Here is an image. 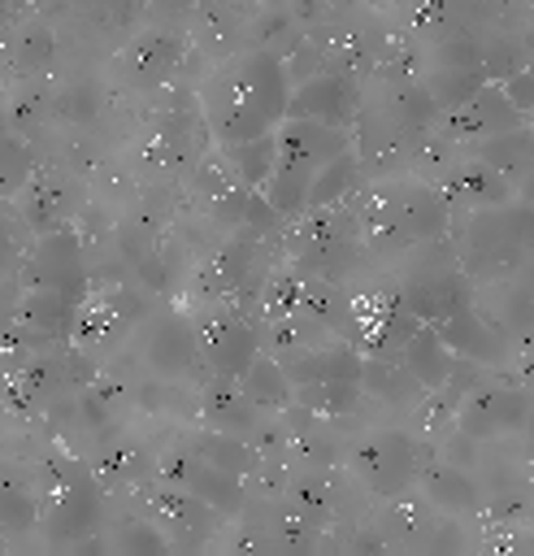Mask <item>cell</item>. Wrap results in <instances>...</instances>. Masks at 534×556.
I'll return each instance as SVG.
<instances>
[{
  "label": "cell",
  "instance_id": "1",
  "mask_svg": "<svg viewBox=\"0 0 534 556\" xmlns=\"http://www.w3.org/2000/svg\"><path fill=\"white\" fill-rule=\"evenodd\" d=\"M287 96H291V78L282 70V56H274L269 48H247L230 56L200 87V113L208 139L226 148L274 130L287 117Z\"/></svg>",
  "mask_w": 534,
  "mask_h": 556
},
{
  "label": "cell",
  "instance_id": "2",
  "mask_svg": "<svg viewBox=\"0 0 534 556\" xmlns=\"http://www.w3.org/2000/svg\"><path fill=\"white\" fill-rule=\"evenodd\" d=\"M39 491V526L52 547H74L100 521V478L87 460L52 452L35 478Z\"/></svg>",
  "mask_w": 534,
  "mask_h": 556
},
{
  "label": "cell",
  "instance_id": "3",
  "mask_svg": "<svg viewBox=\"0 0 534 556\" xmlns=\"http://www.w3.org/2000/svg\"><path fill=\"white\" fill-rule=\"evenodd\" d=\"M525 252H530V204L525 200L465 213L456 265L469 274V282L512 278V265H525Z\"/></svg>",
  "mask_w": 534,
  "mask_h": 556
},
{
  "label": "cell",
  "instance_id": "4",
  "mask_svg": "<svg viewBox=\"0 0 534 556\" xmlns=\"http://www.w3.org/2000/svg\"><path fill=\"white\" fill-rule=\"evenodd\" d=\"M295 235H291V261L300 265V274H313V278H343L352 274L356 265V252H360V226H356V213H352V195L339 200V204H326V208H304Z\"/></svg>",
  "mask_w": 534,
  "mask_h": 556
},
{
  "label": "cell",
  "instance_id": "5",
  "mask_svg": "<svg viewBox=\"0 0 534 556\" xmlns=\"http://www.w3.org/2000/svg\"><path fill=\"white\" fill-rule=\"evenodd\" d=\"M421 443L399 426L365 430L356 443H347V469L373 500H395L417 482L421 469Z\"/></svg>",
  "mask_w": 534,
  "mask_h": 556
},
{
  "label": "cell",
  "instance_id": "6",
  "mask_svg": "<svg viewBox=\"0 0 534 556\" xmlns=\"http://www.w3.org/2000/svg\"><path fill=\"white\" fill-rule=\"evenodd\" d=\"M148 313H152V295H148L143 287L113 282V287H100L96 295L87 291V300L78 304L69 343H74L78 352H87V356H104V352L122 348Z\"/></svg>",
  "mask_w": 534,
  "mask_h": 556
},
{
  "label": "cell",
  "instance_id": "7",
  "mask_svg": "<svg viewBox=\"0 0 534 556\" xmlns=\"http://www.w3.org/2000/svg\"><path fill=\"white\" fill-rule=\"evenodd\" d=\"M13 278H17V291H56V295H65L74 304H82L87 291H91V269H87L82 243H78V235L69 226L39 235L26 248V256H22Z\"/></svg>",
  "mask_w": 534,
  "mask_h": 556
},
{
  "label": "cell",
  "instance_id": "8",
  "mask_svg": "<svg viewBox=\"0 0 534 556\" xmlns=\"http://www.w3.org/2000/svg\"><path fill=\"white\" fill-rule=\"evenodd\" d=\"M135 348L139 361L152 378L165 382H200L208 369L200 361V343H195V317L191 313H152L135 326Z\"/></svg>",
  "mask_w": 534,
  "mask_h": 556
},
{
  "label": "cell",
  "instance_id": "9",
  "mask_svg": "<svg viewBox=\"0 0 534 556\" xmlns=\"http://www.w3.org/2000/svg\"><path fill=\"white\" fill-rule=\"evenodd\" d=\"M195 343H200V361H204L208 374L239 378L247 369V361L260 352L256 313H247L230 300L208 304L204 313H195Z\"/></svg>",
  "mask_w": 534,
  "mask_h": 556
},
{
  "label": "cell",
  "instance_id": "10",
  "mask_svg": "<svg viewBox=\"0 0 534 556\" xmlns=\"http://www.w3.org/2000/svg\"><path fill=\"white\" fill-rule=\"evenodd\" d=\"M156 478L169 482V486H182L191 491L195 500H204L208 508H217L221 517H239L247 508V491H243V478L204 460L187 439L178 443H165L156 452Z\"/></svg>",
  "mask_w": 534,
  "mask_h": 556
},
{
  "label": "cell",
  "instance_id": "11",
  "mask_svg": "<svg viewBox=\"0 0 534 556\" xmlns=\"http://www.w3.org/2000/svg\"><path fill=\"white\" fill-rule=\"evenodd\" d=\"M456 430L469 434L473 443H491V439H508V434H525L530 430V391L525 382H473L456 408Z\"/></svg>",
  "mask_w": 534,
  "mask_h": 556
},
{
  "label": "cell",
  "instance_id": "12",
  "mask_svg": "<svg viewBox=\"0 0 534 556\" xmlns=\"http://www.w3.org/2000/svg\"><path fill=\"white\" fill-rule=\"evenodd\" d=\"M13 200H17L22 226L30 235H48L74 222V213L82 208V187L65 165H35Z\"/></svg>",
  "mask_w": 534,
  "mask_h": 556
},
{
  "label": "cell",
  "instance_id": "13",
  "mask_svg": "<svg viewBox=\"0 0 534 556\" xmlns=\"http://www.w3.org/2000/svg\"><path fill=\"white\" fill-rule=\"evenodd\" d=\"M347 143H352V130H343V126H326V122L291 117V113H287V117L274 126V169L313 178V174H317L330 156H339Z\"/></svg>",
  "mask_w": 534,
  "mask_h": 556
},
{
  "label": "cell",
  "instance_id": "14",
  "mask_svg": "<svg viewBox=\"0 0 534 556\" xmlns=\"http://www.w3.org/2000/svg\"><path fill=\"white\" fill-rule=\"evenodd\" d=\"M521 122H530V117L508 104V96L499 91V83H482L473 96H465L460 104L443 109L438 122H434V130L447 143H478V139H491L499 130H512Z\"/></svg>",
  "mask_w": 534,
  "mask_h": 556
},
{
  "label": "cell",
  "instance_id": "15",
  "mask_svg": "<svg viewBox=\"0 0 534 556\" xmlns=\"http://www.w3.org/2000/svg\"><path fill=\"white\" fill-rule=\"evenodd\" d=\"M430 326H434L438 339L452 348V356H460V361H469V365H482V369H508V365H512V339H508L491 317H482V313L473 308V300L460 304V308H452L447 317H438V321H430Z\"/></svg>",
  "mask_w": 534,
  "mask_h": 556
},
{
  "label": "cell",
  "instance_id": "16",
  "mask_svg": "<svg viewBox=\"0 0 534 556\" xmlns=\"http://www.w3.org/2000/svg\"><path fill=\"white\" fill-rule=\"evenodd\" d=\"M182 56H187V39L178 30L169 26L135 30L130 43L122 48V78L135 91H161L182 70Z\"/></svg>",
  "mask_w": 534,
  "mask_h": 556
},
{
  "label": "cell",
  "instance_id": "17",
  "mask_svg": "<svg viewBox=\"0 0 534 556\" xmlns=\"http://www.w3.org/2000/svg\"><path fill=\"white\" fill-rule=\"evenodd\" d=\"M287 113H291V117H313V122L352 130V126H356V113H360V87H356V78L334 74V70L308 74V78H300V83L291 87Z\"/></svg>",
  "mask_w": 534,
  "mask_h": 556
},
{
  "label": "cell",
  "instance_id": "18",
  "mask_svg": "<svg viewBox=\"0 0 534 556\" xmlns=\"http://www.w3.org/2000/svg\"><path fill=\"white\" fill-rule=\"evenodd\" d=\"M395 295L404 300V308L417 321H438L452 308L473 300V282L460 265H438V269H425V274H404L395 282Z\"/></svg>",
  "mask_w": 534,
  "mask_h": 556
},
{
  "label": "cell",
  "instance_id": "19",
  "mask_svg": "<svg viewBox=\"0 0 534 556\" xmlns=\"http://www.w3.org/2000/svg\"><path fill=\"white\" fill-rule=\"evenodd\" d=\"M438 195L447 200V208H460V213H478V208H499L512 200V182L504 174H495L486 161L478 156H460V161H447L443 174H438Z\"/></svg>",
  "mask_w": 534,
  "mask_h": 556
},
{
  "label": "cell",
  "instance_id": "20",
  "mask_svg": "<svg viewBox=\"0 0 534 556\" xmlns=\"http://www.w3.org/2000/svg\"><path fill=\"white\" fill-rule=\"evenodd\" d=\"M195 413L204 417L208 430H226L239 439H256L265 426L260 408L243 395V387L234 378H221V374H204L195 382Z\"/></svg>",
  "mask_w": 534,
  "mask_h": 556
},
{
  "label": "cell",
  "instance_id": "21",
  "mask_svg": "<svg viewBox=\"0 0 534 556\" xmlns=\"http://www.w3.org/2000/svg\"><path fill=\"white\" fill-rule=\"evenodd\" d=\"M417 486L425 491L430 508H438V513H447V517H473V513L482 508V500H486L478 473L452 465L447 456H421Z\"/></svg>",
  "mask_w": 534,
  "mask_h": 556
},
{
  "label": "cell",
  "instance_id": "22",
  "mask_svg": "<svg viewBox=\"0 0 534 556\" xmlns=\"http://www.w3.org/2000/svg\"><path fill=\"white\" fill-rule=\"evenodd\" d=\"M148 500H152V508H156V517H161V534H165L169 543H182V547L204 543V539L217 530V521H221L217 508H208L204 500H195L191 491L169 486V482L152 486Z\"/></svg>",
  "mask_w": 534,
  "mask_h": 556
},
{
  "label": "cell",
  "instance_id": "23",
  "mask_svg": "<svg viewBox=\"0 0 534 556\" xmlns=\"http://www.w3.org/2000/svg\"><path fill=\"white\" fill-rule=\"evenodd\" d=\"M96 478L109 482V486H143L156 478V452H148L135 434H122V430H104L100 443H96V460H91Z\"/></svg>",
  "mask_w": 534,
  "mask_h": 556
},
{
  "label": "cell",
  "instance_id": "24",
  "mask_svg": "<svg viewBox=\"0 0 534 556\" xmlns=\"http://www.w3.org/2000/svg\"><path fill=\"white\" fill-rule=\"evenodd\" d=\"M56 52H61L56 26L43 22V17H26V22L9 35L4 61H9V74H13V78H48L52 65H56Z\"/></svg>",
  "mask_w": 534,
  "mask_h": 556
},
{
  "label": "cell",
  "instance_id": "25",
  "mask_svg": "<svg viewBox=\"0 0 534 556\" xmlns=\"http://www.w3.org/2000/svg\"><path fill=\"white\" fill-rule=\"evenodd\" d=\"M360 391L373 395L382 408H395V413H417L421 400L430 395L399 361H382V356L360 361Z\"/></svg>",
  "mask_w": 534,
  "mask_h": 556
},
{
  "label": "cell",
  "instance_id": "26",
  "mask_svg": "<svg viewBox=\"0 0 534 556\" xmlns=\"http://www.w3.org/2000/svg\"><path fill=\"white\" fill-rule=\"evenodd\" d=\"M287 508H295L308 526L326 530L330 521H339V513H343V495H339L334 478H330L321 465H308L304 473L287 478Z\"/></svg>",
  "mask_w": 534,
  "mask_h": 556
},
{
  "label": "cell",
  "instance_id": "27",
  "mask_svg": "<svg viewBox=\"0 0 534 556\" xmlns=\"http://www.w3.org/2000/svg\"><path fill=\"white\" fill-rule=\"evenodd\" d=\"M256 326H260V352H269L278 365L291 361V356H300V352H308V348H317V343H326V339H339V334H330V330H326L317 317H308V313L256 317Z\"/></svg>",
  "mask_w": 534,
  "mask_h": 556
},
{
  "label": "cell",
  "instance_id": "28",
  "mask_svg": "<svg viewBox=\"0 0 534 556\" xmlns=\"http://www.w3.org/2000/svg\"><path fill=\"white\" fill-rule=\"evenodd\" d=\"M74 317H78V304L56 291H17L9 321H17L22 330H30L39 339H69Z\"/></svg>",
  "mask_w": 534,
  "mask_h": 556
},
{
  "label": "cell",
  "instance_id": "29",
  "mask_svg": "<svg viewBox=\"0 0 534 556\" xmlns=\"http://www.w3.org/2000/svg\"><path fill=\"white\" fill-rule=\"evenodd\" d=\"M399 365H404L425 391H438V387L456 374V356H452V348L438 339V330H434L430 321H421V326L408 334V343H404V352H399Z\"/></svg>",
  "mask_w": 534,
  "mask_h": 556
},
{
  "label": "cell",
  "instance_id": "30",
  "mask_svg": "<svg viewBox=\"0 0 534 556\" xmlns=\"http://www.w3.org/2000/svg\"><path fill=\"white\" fill-rule=\"evenodd\" d=\"M0 117H4L9 135H17L26 143L39 139L52 126V87L43 78H17V91L4 100Z\"/></svg>",
  "mask_w": 534,
  "mask_h": 556
},
{
  "label": "cell",
  "instance_id": "31",
  "mask_svg": "<svg viewBox=\"0 0 534 556\" xmlns=\"http://www.w3.org/2000/svg\"><path fill=\"white\" fill-rule=\"evenodd\" d=\"M469 156L486 161V165H491L495 174H504L517 191H525V187H530V122H521V126H512V130H499V135H491V139H478Z\"/></svg>",
  "mask_w": 534,
  "mask_h": 556
},
{
  "label": "cell",
  "instance_id": "32",
  "mask_svg": "<svg viewBox=\"0 0 534 556\" xmlns=\"http://www.w3.org/2000/svg\"><path fill=\"white\" fill-rule=\"evenodd\" d=\"M39 526V491H35V478L22 473L17 465L0 469V534L4 539H17V534H30Z\"/></svg>",
  "mask_w": 534,
  "mask_h": 556
},
{
  "label": "cell",
  "instance_id": "33",
  "mask_svg": "<svg viewBox=\"0 0 534 556\" xmlns=\"http://www.w3.org/2000/svg\"><path fill=\"white\" fill-rule=\"evenodd\" d=\"M360 187H365V165H360L356 148L347 143L339 156H330V161L308 178V200H304V208L339 204V200H347V195L360 191Z\"/></svg>",
  "mask_w": 534,
  "mask_h": 556
},
{
  "label": "cell",
  "instance_id": "34",
  "mask_svg": "<svg viewBox=\"0 0 534 556\" xmlns=\"http://www.w3.org/2000/svg\"><path fill=\"white\" fill-rule=\"evenodd\" d=\"M100 113H104V91L96 78H65L52 87V122L87 130L100 122Z\"/></svg>",
  "mask_w": 534,
  "mask_h": 556
},
{
  "label": "cell",
  "instance_id": "35",
  "mask_svg": "<svg viewBox=\"0 0 534 556\" xmlns=\"http://www.w3.org/2000/svg\"><path fill=\"white\" fill-rule=\"evenodd\" d=\"M234 382L243 387V395H247L260 413H282V408L291 404V382H287L282 365H278L269 352H256V356L247 361V369H243Z\"/></svg>",
  "mask_w": 534,
  "mask_h": 556
},
{
  "label": "cell",
  "instance_id": "36",
  "mask_svg": "<svg viewBox=\"0 0 534 556\" xmlns=\"http://www.w3.org/2000/svg\"><path fill=\"white\" fill-rule=\"evenodd\" d=\"M204 460H213V465H221V469H230V473H239V478H247L252 469H260V452L252 447V439H239V434H226V430H195L191 439H187Z\"/></svg>",
  "mask_w": 534,
  "mask_h": 556
},
{
  "label": "cell",
  "instance_id": "37",
  "mask_svg": "<svg viewBox=\"0 0 534 556\" xmlns=\"http://www.w3.org/2000/svg\"><path fill=\"white\" fill-rule=\"evenodd\" d=\"M230 174L243 182V187H260L274 169V130L256 135V139H239V143H226L221 148Z\"/></svg>",
  "mask_w": 534,
  "mask_h": 556
},
{
  "label": "cell",
  "instance_id": "38",
  "mask_svg": "<svg viewBox=\"0 0 534 556\" xmlns=\"http://www.w3.org/2000/svg\"><path fill=\"white\" fill-rule=\"evenodd\" d=\"M135 278H139V287H143L148 295L174 291V287H178V256H174V248L152 243V248L135 261Z\"/></svg>",
  "mask_w": 534,
  "mask_h": 556
},
{
  "label": "cell",
  "instance_id": "39",
  "mask_svg": "<svg viewBox=\"0 0 534 556\" xmlns=\"http://www.w3.org/2000/svg\"><path fill=\"white\" fill-rule=\"evenodd\" d=\"M30 169H35L30 143L17 139V135H4V139H0V204L22 191V182L30 178Z\"/></svg>",
  "mask_w": 534,
  "mask_h": 556
},
{
  "label": "cell",
  "instance_id": "40",
  "mask_svg": "<svg viewBox=\"0 0 534 556\" xmlns=\"http://www.w3.org/2000/svg\"><path fill=\"white\" fill-rule=\"evenodd\" d=\"M26 235H30V230L22 226V217L9 213V208H0V278H13V274H17V265H22L26 248H30Z\"/></svg>",
  "mask_w": 534,
  "mask_h": 556
},
{
  "label": "cell",
  "instance_id": "41",
  "mask_svg": "<svg viewBox=\"0 0 534 556\" xmlns=\"http://www.w3.org/2000/svg\"><path fill=\"white\" fill-rule=\"evenodd\" d=\"M109 547H117V552H165L169 539L156 530V521H122L113 530Z\"/></svg>",
  "mask_w": 534,
  "mask_h": 556
},
{
  "label": "cell",
  "instance_id": "42",
  "mask_svg": "<svg viewBox=\"0 0 534 556\" xmlns=\"http://www.w3.org/2000/svg\"><path fill=\"white\" fill-rule=\"evenodd\" d=\"M530 87H534V74L521 65V70H512L508 78H499V91L508 96V104L517 109V113H525L530 117V109H534V96H530Z\"/></svg>",
  "mask_w": 534,
  "mask_h": 556
},
{
  "label": "cell",
  "instance_id": "43",
  "mask_svg": "<svg viewBox=\"0 0 534 556\" xmlns=\"http://www.w3.org/2000/svg\"><path fill=\"white\" fill-rule=\"evenodd\" d=\"M204 0H148V9L156 13V17H178V13H191V9H200Z\"/></svg>",
  "mask_w": 534,
  "mask_h": 556
},
{
  "label": "cell",
  "instance_id": "44",
  "mask_svg": "<svg viewBox=\"0 0 534 556\" xmlns=\"http://www.w3.org/2000/svg\"><path fill=\"white\" fill-rule=\"evenodd\" d=\"M9 4H17V9H39L43 0H9Z\"/></svg>",
  "mask_w": 534,
  "mask_h": 556
}]
</instances>
